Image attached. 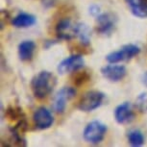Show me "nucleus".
<instances>
[{
	"instance_id": "f257e3e1",
	"label": "nucleus",
	"mask_w": 147,
	"mask_h": 147,
	"mask_svg": "<svg viewBox=\"0 0 147 147\" xmlns=\"http://www.w3.org/2000/svg\"><path fill=\"white\" fill-rule=\"evenodd\" d=\"M57 79L53 73L46 70L40 71L31 81V88L36 98L43 99L53 91Z\"/></svg>"
},
{
	"instance_id": "f03ea898",
	"label": "nucleus",
	"mask_w": 147,
	"mask_h": 147,
	"mask_svg": "<svg viewBox=\"0 0 147 147\" xmlns=\"http://www.w3.org/2000/svg\"><path fill=\"white\" fill-rule=\"evenodd\" d=\"M107 133V126L101 121L93 120L85 127L83 132L84 140L88 143L98 144L104 140Z\"/></svg>"
},
{
	"instance_id": "7ed1b4c3",
	"label": "nucleus",
	"mask_w": 147,
	"mask_h": 147,
	"mask_svg": "<svg viewBox=\"0 0 147 147\" xmlns=\"http://www.w3.org/2000/svg\"><path fill=\"white\" fill-rule=\"evenodd\" d=\"M105 94L102 91L90 90L81 97L78 103V109L85 113L92 112L103 104Z\"/></svg>"
},
{
	"instance_id": "20e7f679",
	"label": "nucleus",
	"mask_w": 147,
	"mask_h": 147,
	"mask_svg": "<svg viewBox=\"0 0 147 147\" xmlns=\"http://www.w3.org/2000/svg\"><path fill=\"white\" fill-rule=\"evenodd\" d=\"M140 53V48L136 44H125L119 50L111 52L106 56V60L110 63L127 62Z\"/></svg>"
},
{
	"instance_id": "39448f33",
	"label": "nucleus",
	"mask_w": 147,
	"mask_h": 147,
	"mask_svg": "<svg viewBox=\"0 0 147 147\" xmlns=\"http://www.w3.org/2000/svg\"><path fill=\"white\" fill-rule=\"evenodd\" d=\"M84 65H85V60L83 56L79 54H75L63 59L58 65L57 70L61 75H65V74L71 73V72H75L77 70H79V69L84 67Z\"/></svg>"
},
{
	"instance_id": "423d86ee",
	"label": "nucleus",
	"mask_w": 147,
	"mask_h": 147,
	"mask_svg": "<svg viewBox=\"0 0 147 147\" xmlns=\"http://www.w3.org/2000/svg\"><path fill=\"white\" fill-rule=\"evenodd\" d=\"M76 95V90L71 87H63L54 96L53 109L57 113H63L65 112L66 103L71 100Z\"/></svg>"
},
{
	"instance_id": "0eeeda50",
	"label": "nucleus",
	"mask_w": 147,
	"mask_h": 147,
	"mask_svg": "<svg viewBox=\"0 0 147 147\" xmlns=\"http://www.w3.org/2000/svg\"><path fill=\"white\" fill-rule=\"evenodd\" d=\"M77 24H74L70 18H63L58 22L55 31L58 38L70 40L77 37Z\"/></svg>"
},
{
	"instance_id": "6e6552de",
	"label": "nucleus",
	"mask_w": 147,
	"mask_h": 147,
	"mask_svg": "<svg viewBox=\"0 0 147 147\" xmlns=\"http://www.w3.org/2000/svg\"><path fill=\"white\" fill-rule=\"evenodd\" d=\"M96 31L98 34L103 36H109L112 34L116 24V18L111 13H101L96 18Z\"/></svg>"
},
{
	"instance_id": "1a4fd4ad",
	"label": "nucleus",
	"mask_w": 147,
	"mask_h": 147,
	"mask_svg": "<svg viewBox=\"0 0 147 147\" xmlns=\"http://www.w3.org/2000/svg\"><path fill=\"white\" fill-rule=\"evenodd\" d=\"M101 74L105 79L110 82L116 83L121 81L127 74V69L124 65L111 63L101 68Z\"/></svg>"
},
{
	"instance_id": "9d476101",
	"label": "nucleus",
	"mask_w": 147,
	"mask_h": 147,
	"mask_svg": "<svg viewBox=\"0 0 147 147\" xmlns=\"http://www.w3.org/2000/svg\"><path fill=\"white\" fill-rule=\"evenodd\" d=\"M33 120H34L35 126L38 129L45 130L52 126L54 118L50 111H48L44 107H40L35 111L33 115Z\"/></svg>"
},
{
	"instance_id": "9b49d317",
	"label": "nucleus",
	"mask_w": 147,
	"mask_h": 147,
	"mask_svg": "<svg viewBox=\"0 0 147 147\" xmlns=\"http://www.w3.org/2000/svg\"><path fill=\"white\" fill-rule=\"evenodd\" d=\"M115 118L118 124H127L134 120L135 113L130 102H124L118 105L115 110Z\"/></svg>"
},
{
	"instance_id": "f8f14e48",
	"label": "nucleus",
	"mask_w": 147,
	"mask_h": 147,
	"mask_svg": "<svg viewBox=\"0 0 147 147\" xmlns=\"http://www.w3.org/2000/svg\"><path fill=\"white\" fill-rule=\"evenodd\" d=\"M37 18L35 16L27 13H20L12 19V24L16 28H29L35 25Z\"/></svg>"
},
{
	"instance_id": "ddd939ff",
	"label": "nucleus",
	"mask_w": 147,
	"mask_h": 147,
	"mask_svg": "<svg viewBox=\"0 0 147 147\" xmlns=\"http://www.w3.org/2000/svg\"><path fill=\"white\" fill-rule=\"evenodd\" d=\"M36 50V43L33 40H23L18 45V57L22 62L31 61Z\"/></svg>"
},
{
	"instance_id": "4468645a",
	"label": "nucleus",
	"mask_w": 147,
	"mask_h": 147,
	"mask_svg": "<svg viewBox=\"0 0 147 147\" xmlns=\"http://www.w3.org/2000/svg\"><path fill=\"white\" fill-rule=\"evenodd\" d=\"M131 13L137 18H147V0H125Z\"/></svg>"
},
{
	"instance_id": "2eb2a0df",
	"label": "nucleus",
	"mask_w": 147,
	"mask_h": 147,
	"mask_svg": "<svg viewBox=\"0 0 147 147\" xmlns=\"http://www.w3.org/2000/svg\"><path fill=\"white\" fill-rule=\"evenodd\" d=\"M77 37L79 38L83 45H90L91 37L90 28L85 23H78L77 24Z\"/></svg>"
},
{
	"instance_id": "dca6fc26",
	"label": "nucleus",
	"mask_w": 147,
	"mask_h": 147,
	"mask_svg": "<svg viewBox=\"0 0 147 147\" xmlns=\"http://www.w3.org/2000/svg\"><path fill=\"white\" fill-rule=\"evenodd\" d=\"M127 138H128V142L134 147H140L144 143V136L142 132L137 129L128 132Z\"/></svg>"
},
{
	"instance_id": "f3484780",
	"label": "nucleus",
	"mask_w": 147,
	"mask_h": 147,
	"mask_svg": "<svg viewBox=\"0 0 147 147\" xmlns=\"http://www.w3.org/2000/svg\"><path fill=\"white\" fill-rule=\"evenodd\" d=\"M6 116L10 118L11 120H16V119H22L21 117L23 116V113L20 108L10 106L6 110Z\"/></svg>"
},
{
	"instance_id": "a211bd4d",
	"label": "nucleus",
	"mask_w": 147,
	"mask_h": 147,
	"mask_svg": "<svg viewBox=\"0 0 147 147\" xmlns=\"http://www.w3.org/2000/svg\"><path fill=\"white\" fill-rule=\"evenodd\" d=\"M136 106L141 113H147V91L140 93L136 99Z\"/></svg>"
},
{
	"instance_id": "6ab92c4d",
	"label": "nucleus",
	"mask_w": 147,
	"mask_h": 147,
	"mask_svg": "<svg viewBox=\"0 0 147 147\" xmlns=\"http://www.w3.org/2000/svg\"><path fill=\"white\" fill-rule=\"evenodd\" d=\"M88 79H90V75H88L87 72H83V73L78 74L76 77H74V84L80 86L84 84L85 82L88 81Z\"/></svg>"
},
{
	"instance_id": "aec40b11",
	"label": "nucleus",
	"mask_w": 147,
	"mask_h": 147,
	"mask_svg": "<svg viewBox=\"0 0 147 147\" xmlns=\"http://www.w3.org/2000/svg\"><path fill=\"white\" fill-rule=\"evenodd\" d=\"M88 11H90V13L92 16H98L101 13V11H100V7L98 6V5H91V6H90V8H88Z\"/></svg>"
},
{
	"instance_id": "412c9836",
	"label": "nucleus",
	"mask_w": 147,
	"mask_h": 147,
	"mask_svg": "<svg viewBox=\"0 0 147 147\" xmlns=\"http://www.w3.org/2000/svg\"><path fill=\"white\" fill-rule=\"evenodd\" d=\"M141 81H142V84L144 86H146L147 87V72H145V73L142 75V78H141Z\"/></svg>"
}]
</instances>
